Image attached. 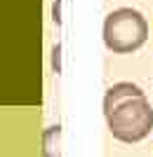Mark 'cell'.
Here are the masks:
<instances>
[{
	"mask_svg": "<svg viewBox=\"0 0 153 157\" xmlns=\"http://www.w3.org/2000/svg\"><path fill=\"white\" fill-rule=\"evenodd\" d=\"M104 115L111 136L123 143H139L153 131V105L132 82H118L106 92Z\"/></svg>",
	"mask_w": 153,
	"mask_h": 157,
	"instance_id": "cell-1",
	"label": "cell"
},
{
	"mask_svg": "<svg viewBox=\"0 0 153 157\" xmlns=\"http://www.w3.org/2000/svg\"><path fill=\"white\" fill-rule=\"evenodd\" d=\"M146 40L148 24L132 7H118L104 21V45L113 54H132Z\"/></svg>",
	"mask_w": 153,
	"mask_h": 157,
	"instance_id": "cell-2",
	"label": "cell"
},
{
	"mask_svg": "<svg viewBox=\"0 0 153 157\" xmlns=\"http://www.w3.org/2000/svg\"><path fill=\"white\" fill-rule=\"evenodd\" d=\"M61 129L59 127H50L42 136V157H61Z\"/></svg>",
	"mask_w": 153,
	"mask_h": 157,
	"instance_id": "cell-3",
	"label": "cell"
},
{
	"mask_svg": "<svg viewBox=\"0 0 153 157\" xmlns=\"http://www.w3.org/2000/svg\"><path fill=\"white\" fill-rule=\"evenodd\" d=\"M54 21H57V24H59V0H57V2H54Z\"/></svg>",
	"mask_w": 153,
	"mask_h": 157,
	"instance_id": "cell-4",
	"label": "cell"
}]
</instances>
